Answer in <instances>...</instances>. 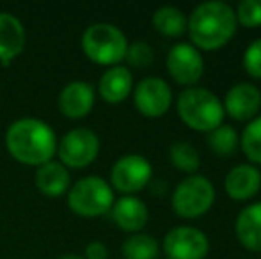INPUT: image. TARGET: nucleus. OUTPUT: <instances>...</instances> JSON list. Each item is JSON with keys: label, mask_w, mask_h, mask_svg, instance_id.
<instances>
[{"label": "nucleus", "mask_w": 261, "mask_h": 259, "mask_svg": "<svg viewBox=\"0 0 261 259\" xmlns=\"http://www.w3.org/2000/svg\"><path fill=\"white\" fill-rule=\"evenodd\" d=\"M25 43L27 32L23 23L13 13L0 11V64L4 68L13 64L25 50Z\"/></svg>", "instance_id": "16"}, {"label": "nucleus", "mask_w": 261, "mask_h": 259, "mask_svg": "<svg viewBox=\"0 0 261 259\" xmlns=\"http://www.w3.org/2000/svg\"><path fill=\"white\" fill-rule=\"evenodd\" d=\"M234 236L249 252H261V200L251 203L234 218Z\"/></svg>", "instance_id": "18"}, {"label": "nucleus", "mask_w": 261, "mask_h": 259, "mask_svg": "<svg viewBox=\"0 0 261 259\" xmlns=\"http://www.w3.org/2000/svg\"><path fill=\"white\" fill-rule=\"evenodd\" d=\"M187 14L176 6H162L153 13L151 25L160 36L169 39H178L187 34Z\"/></svg>", "instance_id": "20"}, {"label": "nucleus", "mask_w": 261, "mask_h": 259, "mask_svg": "<svg viewBox=\"0 0 261 259\" xmlns=\"http://www.w3.org/2000/svg\"><path fill=\"white\" fill-rule=\"evenodd\" d=\"M160 249L167 259H206L210 238L194 225H176L164 236Z\"/></svg>", "instance_id": "11"}, {"label": "nucleus", "mask_w": 261, "mask_h": 259, "mask_svg": "<svg viewBox=\"0 0 261 259\" xmlns=\"http://www.w3.org/2000/svg\"><path fill=\"white\" fill-rule=\"evenodd\" d=\"M57 133L46 121L20 118L6 130V149L21 165L41 167L57 156Z\"/></svg>", "instance_id": "1"}, {"label": "nucleus", "mask_w": 261, "mask_h": 259, "mask_svg": "<svg viewBox=\"0 0 261 259\" xmlns=\"http://www.w3.org/2000/svg\"><path fill=\"white\" fill-rule=\"evenodd\" d=\"M165 68L178 85L196 87L204 75V57L190 43H176L165 57Z\"/></svg>", "instance_id": "10"}, {"label": "nucleus", "mask_w": 261, "mask_h": 259, "mask_svg": "<svg viewBox=\"0 0 261 259\" xmlns=\"http://www.w3.org/2000/svg\"><path fill=\"white\" fill-rule=\"evenodd\" d=\"M224 190L229 199L247 203L261 190V169L252 163H238L224 178Z\"/></svg>", "instance_id": "14"}, {"label": "nucleus", "mask_w": 261, "mask_h": 259, "mask_svg": "<svg viewBox=\"0 0 261 259\" xmlns=\"http://www.w3.org/2000/svg\"><path fill=\"white\" fill-rule=\"evenodd\" d=\"M238 27L258 28L261 27V0H242L234 9Z\"/></svg>", "instance_id": "26"}, {"label": "nucleus", "mask_w": 261, "mask_h": 259, "mask_svg": "<svg viewBox=\"0 0 261 259\" xmlns=\"http://www.w3.org/2000/svg\"><path fill=\"white\" fill-rule=\"evenodd\" d=\"M68 208L82 218H98L110 213L116 200V192L109 181L100 176H86L71 183L68 194Z\"/></svg>", "instance_id": "5"}, {"label": "nucleus", "mask_w": 261, "mask_h": 259, "mask_svg": "<svg viewBox=\"0 0 261 259\" xmlns=\"http://www.w3.org/2000/svg\"><path fill=\"white\" fill-rule=\"evenodd\" d=\"M59 259H86V257L80 256V254H64V256H61Z\"/></svg>", "instance_id": "29"}, {"label": "nucleus", "mask_w": 261, "mask_h": 259, "mask_svg": "<svg viewBox=\"0 0 261 259\" xmlns=\"http://www.w3.org/2000/svg\"><path fill=\"white\" fill-rule=\"evenodd\" d=\"M240 151L247 158V163L261 165V114L249 121L240 133Z\"/></svg>", "instance_id": "24"}, {"label": "nucleus", "mask_w": 261, "mask_h": 259, "mask_svg": "<svg viewBox=\"0 0 261 259\" xmlns=\"http://www.w3.org/2000/svg\"><path fill=\"white\" fill-rule=\"evenodd\" d=\"M124 61L134 69H148L153 64V61H155V50L146 41H134L128 45Z\"/></svg>", "instance_id": "25"}, {"label": "nucleus", "mask_w": 261, "mask_h": 259, "mask_svg": "<svg viewBox=\"0 0 261 259\" xmlns=\"http://www.w3.org/2000/svg\"><path fill=\"white\" fill-rule=\"evenodd\" d=\"M124 259H158L160 256V243L155 236L148 233H135L130 235L121 245Z\"/></svg>", "instance_id": "23"}, {"label": "nucleus", "mask_w": 261, "mask_h": 259, "mask_svg": "<svg viewBox=\"0 0 261 259\" xmlns=\"http://www.w3.org/2000/svg\"><path fill=\"white\" fill-rule=\"evenodd\" d=\"M128 45L130 41L126 34L117 25L109 23V21H96L89 25L80 38L84 55L91 63L105 66V68H112L123 63L126 57Z\"/></svg>", "instance_id": "4"}, {"label": "nucleus", "mask_w": 261, "mask_h": 259, "mask_svg": "<svg viewBox=\"0 0 261 259\" xmlns=\"http://www.w3.org/2000/svg\"><path fill=\"white\" fill-rule=\"evenodd\" d=\"M34 183L43 195L55 199V197L68 194L69 187H71V172L59 160H52V162L38 167Z\"/></svg>", "instance_id": "19"}, {"label": "nucleus", "mask_w": 261, "mask_h": 259, "mask_svg": "<svg viewBox=\"0 0 261 259\" xmlns=\"http://www.w3.org/2000/svg\"><path fill=\"white\" fill-rule=\"evenodd\" d=\"M84 257L86 259H109V249L103 242H94L87 243L86 245V250H84Z\"/></svg>", "instance_id": "28"}, {"label": "nucleus", "mask_w": 261, "mask_h": 259, "mask_svg": "<svg viewBox=\"0 0 261 259\" xmlns=\"http://www.w3.org/2000/svg\"><path fill=\"white\" fill-rule=\"evenodd\" d=\"M169 162L176 170L192 176L199 170L201 156L196 146L190 144L189 140H176L169 146Z\"/></svg>", "instance_id": "21"}, {"label": "nucleus", "mask_w": 261, "mask_h": 259, "mask_svg": "<svg viewBox=\"0 0 261 259\" xmlns=\"http://www.w3.org/2000/svg\"><path fill=\"white\" fill-rule=\"evenodd\" d=\"M187 21L190 45L199 52H217L237 36L238 23L234 7L222 0H208L192 9Z\"/></svg>", "instance_id": "2"}, {"label": "nucleus", "mask_w": 261, "mask_h": 259, "mask_svg": "<svg viewBox=\"0 0 261 259\" xmlns=\"http://www.w3.org/2000/svg\"><path fill=\"white\" fill-rule=\"evenodd\" d=\"M112 220L121 231L128 235L142 233L149 222V210L146 203L137 195H121L114 200L110 210Z\"/></svg>", "instance_id": "15"}, {"label": "nucleus", "mask_w": 261, "mask_h": 259, "mask_svg": "<svg viewBox=\"0 0 261 259\" xmlns=\"http://www.w3.org/2000/svg\"><path fill=\"white\" fill-rule=\"evenodd\" d=\"M158 259H167V257H158Z\"/></svg>", "instance_id": "30"}, {"label": "nucleus", "mask_w": 261, "mask_h": 259, "mask_svg": "<svg viewBox=\"0 0 261 259\" xmlns=\"http://www.w3.org/2000/svg\"><path fill=\"white\" fill-rule=\"evenodd\" d=\"M210 151L219 158H231L240 149V135L231 125H220L219 128L206 133Z\"/></svg>", "instance_id": "22"}, {"label": "nucleus", "mask_w": 261, "mask_h": 259, "mask_svg": "<svg viewBox=\"0 0 261 259\" xmlns=\"http://www.w3.org/2000/svg\"><path fill=\"white\" fill-rule=\"evenodd\" d=\"M176 112L187 128L210 133L224 125L222 100L206 87H187L176 98Z\"/></svg>", "instance_id": "3"}, {"label": "nucleus", "mask_w": 261, "mask_h": 259, "mask_svg": "<svg viewBox=\"0 0 261 259\" xmlns=\"http://www.w3.org/2000/svg\"><path fill=\"white\" fill-rule=\"evenodd\" d=\"M134 75L126 66H112L100 76L98 94L109 105H119L128 100L134 93Z\"/></svg>", "instance_id": "17"}, {"label": "nucleus", "mask_w": 261, "mask_h": 259, "mask_svg": "<svg viewBox=\"0 0 261 259\" xmlns=\"http://www.w3.org/2000/svg\"><path fill=\"white\" fill-rule=\"evenodd\" d=\"M101 142L96 131L89 128H73L59 138V162L68 169H86L96 162Z\"/></svg>", "instance_id": "8"}, {"label": "nucleus", "mask_w": 261, "mask_h": 259, "mask_svg": "<svg viewBox=\"0 0 261 259\" xmlns=\"http://www.w3.org/2000/svg\"><path fill=\"white\" fill-rule=\"evenodd\" d=\"M153 180V165L144 155L128 153L114 162L109 185L121 195H137Z\"/></svg>", "instance_id": "7"}, {"label": "nucleus", "mask_w": 261, "mask_h": 259, "mask_svg": "<svg viewBox=\"0 0 261 259\" xmlns=\"http://www.w3.org/2000/svg\"><path fill=\"white\" fill-rule=\"evenodd\" d=\"M224 114L233 121L245 123L252 121L261 114V89L252 82H240L229 87L222 100Z\"/></svg>", "instance_id": "12"}, {"label": "nucleus", "mask_w": 261, "mask_h": 259, "mask_svg": "<svg viewBox=\"0 0 261 259\" xmlns=\"http://www.w3.org/2000/svg\"><path fill=\"white\" fill-rule=\"evenodd\" d=\"M96 101V89L86 80H71L57 96V108L66 119L79 121L91 114Z\"/></svg>", "instance_id": "13"}, {"label": "nucleus", "mask_w": 261, "mask_h": 259, "mask_svg": "<svg viewBox=\"0 0 261 259\" xmlns=\"http://www.w3.org/2000/svg\"><path fill=\"white\" fill-rule=\"evenodd\" d=\"M132 100H134V107L142 118L158 119L164 118L172 107L174 94H172L171 85L164 78L146 76L134 85Z\"/></svg>", "instance_id": "9"}, {"label": "nucleus", "mask_w": 261, "mask_h": 259, "mask_svg": "<svg viewBox=\"0 0 261 259\" xmlns=\"http://www.w3.org/2000/svg\"><path fill=\"white\" fill-rule=\"evenodd\" d=\"M217 199L215 185L203 174H192L179 181L171 195L174 213L187 220H196L208 213Z\"/></svg>", "instance_id": "6"}, {"label": "nucleus", "mask_w": 261, "mask_h": 259, "mask_svg": "<svg viewBox=\"0 0 261 259\" xmlns=\"http://www.w3.org/2000/svg\"><path fill=\"white\" fill-rule=\"evenodd\" d=\"M242 66H244V71L252 80H261V38L254 39L245 48L244 57H242Z\"/></svg>", "instance_id": "27"}]
</instances>
